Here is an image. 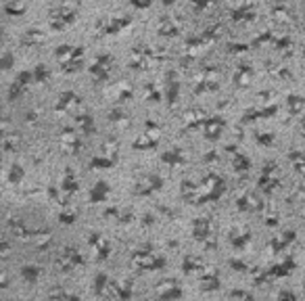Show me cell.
<instances>
[{
  "label": "cell",
  "instance_id": "6da1fadb",
  "mask_svg": "<svg viewBox=\"0 0 305 301\" xmlns=\"http://www.w3.org/2000/svg\"><path fill=\"white\" fill-rule=\"evenodd\" d=\"M226 192V184L224 178H220L217 174H207L199 186V197L197 203H207V201H217Z\"/></svg>",
  "mask_w": 305,
  "mask_h": 301
},
{
  "label": "cell",
  "instance_id": "7a4b0ae2",
  "mask_svg": "<svg viewBox=\"0 0 305 301\" xmlns=\"http://www.w3.org/2000/svg\"><path fill=\"white\" fill-rule=\"evenodd\" d=\"M78 0H63V2L50 13V25L54 29H65L78 13Z\"/></svg>",
  "mask_w": 305,
  "mask_h": 301
},
{
  "label": "cell",
  "instance_id": "3957f363",
  "mask_svg": "<svg viewBox=\"0 0 305 301\" xmlns=\"http://www.w3.org/2000/svg\"><path fill=\"white\" fill-rule=\"evenodd\" d=\"M82 59H84V50L80 46L63 44V46L57 48V61L61 63V67L65 71H80L82 69Z\"/></svg>",
  "mask_w": 305,
  "mask_h": 301
},
{
  "label": "cell",
  "instance_id": "277c9868",
  "mask_svg": "<svg viewBox=\"0 0 305 301\" xmlns=\"http://www.w3.org/2000/svg\"><path fill=\"white\" fill-rule=\"evenodd\" d=\"M132 262L138 264L140 270H159L165 266V257L157 255L155 251H136L132 255Z\"/></svg>",
  "mask_w": 305,
  "mask_h": 301
},
{
  "label": "cell",
  "instance_id": "5b68a950",
  "mask_svg": "<svg viewBox=\"0 0 305 301\" xmlns=\"http://www.w3.org/2000/svg\"><path fill=\"white\" fill-rule=\"evenodd\" d=\"M293 268H295V260H285V262H280V264H276V266H272V268H268V270H264V272H257L255 274V281L261 285V283H266V281H270V278H282V276H289L291 272H293Z\"/></svg>",
  "mask_w": 305,
  "mask_h": 301
},
{
  "label": "cell",
  "instance_id": "8992f818",
  "mask_svg": "<svg viewBox=\"0 0 305 301\" xmlns=\"http://www.w3.org/2000/svg\"><path fill=\"white\" fill-rule=\"evenodd\" d=\"M111 69H113V57L111 55H101L94 61V65L90 67V75L96 84H103L111 78Z\"/></svg>",
  "mask_w": 305,
  "mask_h": 301
},
{
  "label": "cell",
  "instance_id": "52a82bcc",
  "mask_svg": "<svg viewBox=\"0 0 305 301\" xmlns=\"http://www.w3.org/2000/svg\"><path fill=\"white\" fill-rule=\"evenodd\" d=\"M213 232H215V226H213L211 220H207V218L194 220V224H192V234H194V239L201 241L203 245L213 247Z\"/></svg>",
  "mask_w": 305,
  "mask_h": 301
},
{
  "label": "cell",
  "instance_id": "ba28073f",
  "mask_svg": "<svg viewBox=\"0 0 305 301\" xmlns=\"http://www.w3.org/2000/svg\"><path fill=\"white\" fill-rule=\"evenodd\" d=\"M80 264H84V257L82 253L75 249V247H67V249H63L61 255L57 257V266H59V270L63 272H69L73 270V268H78Z\"/></svg>",
  "mask_w": 305,
  "mask_h": 301
},
{
  "label": "cell",
  "instance_id": "9c48e42d",
  "mask_svg": "<svg viewBox=\"0 0 305 301\" xmlns=\"http://www.w3.org/2000/svg\"><path fill=\"white\" fill-rule=\"evenodd\" d=\"M161 186H163V178L157 176V174H149V176L140 178L136 182L134 192H136L138 197H149V195H152V192H157Z\"/></svg>",
  "mask_w": 305,
  "mask_h": 301
},
{
  "label": "cell",
  "instance_id": "30bf717a",
  "mask_svg": "<svg viewBox=\"0 0 305 301\" xmlns=\"http://www.w3.org/2000/svg\"><path fill=\"white\" fill-rule=\"evenodd\" d=\"M36 82V78H34V71H21L19 75H17V80L10 84V90H8V101L13 103V101H17L19 96H21V92H23L29 84H34Z\"/></svg>",
  "mask_w": 305,
  "mask_h": 301
},
{
  "label": "cell",
  "instance_id": "8fae6325",
  "mask_svg": "<svg viewBox=\"0 0 305 301\" xmlns=\"http://www.w3.org/2000/svg\"><path fill=\"white\" fill-rule=\"evenodd\" d=\"M278 169H276V163H268L261 171V178H259V188L261 190H268L272 192L276 186H278Z\"/></svg>",
  "mask_w": 305,
  "mask_h": 301
},
{
  "label": "cell",
  "instance_id": "7c38bea8",
  "mask_svg": "<svg viewBox=\"0 0 305 301\" xmlns=\"http://www.w3.org/2000/svg\"><path fill=\"white\" fill-rule=\"evenodd\" d=\"M226 128V122L224 117H207L205 124H203V130H205V136L209 138V141H217V138L222 136Z\"/></svg>",
  "mask_w": 305,
  "mask_h": 301
},
{
  "label": "cell",
  "instance_id": "4fadbf2b",
  "mask_svg": "<svg viewBox=\"0 0 305 301\" xmlns=\"http://www.w3.org/2000/svg\"><path fill=\"white\" fill-rule=\"evenodd\" d=\"M88 243H90L92 251H94V260L105 262L107 257H109V243H107V239H103L101 234L92 232V234H90V239H88Z\"/></svg>",
  "mask_w": 305,
  "mask_h": 301
},
{
  "label": "cell",
  "instance_id": "5bb4252c",
  "mask_svg": "<svg viewBox=\"0 0 305 301\" xmlns=\"http://www.w3.org/2000/svg\"><path fill=\"white\" fill-rule=\"evenodd\" d=\"M80 145H82L80 136L75 134L73 130H63V134H61V149L65 150V153H71V155L78 153Z\"/></svg>",
  "mask_w": 305,
  "mask_h": 301
},
{
  "label": "cell",
  "instance_id": "9a60e30c",
  "mask_svg": "<svg viewBox=\"0 0 305 301\" xmlns=\"http://www.w3.org/2000/svg\"><path fill=\"white\" fill-rule=\"evenodd\" d=\"M132 21L126 19V17H113V19H107L103 21V34H119L124 27H128Z\"/></svg>",
  "mask_w": 305,
  "mask_h": 301
},
{
  "label": "cell",
  "instance_id": "2e32d148",
  "mask_svg": "<svg viewBox=\"0 0 305 301\" xmlns=\"http://www.w3.org/2000/svg\"><path fill=\"white\" fill-rule=\"evenodd\" d=\"M205 120H207V115L201 109H192L184 117V126H186L188 130H197V128H201L205 124Z\"/></svg>",
  "mask_w": 305,
  "mask_h": 301
},
{
  "label": "cell",
  "instance_id": "e0dca14e",
  "mask_svg": "<svg viewBox=\"0 0 305 301\" xmlns=\"http://www.w3.org/2000/svg\"><path fill=\"white\" fill-rule=\"evenodd\" d=\"M80 186H78V178H75V174L71 169H67L63 174V182H61V192L63 195H67V197H71L75 190H78Z\"/></svg>",
  "mask_w": 305,
  "mask_h": 301
},
{
  "label": "cell",
  "instance_id": "ac0fdd59",
  "mask_svg": "<svg viewBox=\"0 0 305 301\" xmlns=\"http://www.w3.org/2000/svg\"><path fill=\"white\" fill-rule=\"evenodd\" d=\"M161 161L163 163H167L169 167H180L184 161H186V157H184V153L180 149H171V150H167V153L161 155Z\"/></svg>",
  "mask_w": 305,
  "mask_h": 301
},
{
  "label": "cell",
  "instance_id": "d6986e66",
  "mask_svg": "<svg viewBox=\"0 0 305 301\" xmlns=\"http://www.w3.org/2000/svg\"><path fill=\"white\" fill-rule=\"evenodd\" d=\"M109 192H111V188H109L107 182H96V184L92 186V190H90V203H103V201H107Z\"/></svg>",
  "mask_w": 305,
  "mask_h": 301
},
{
  "label": "cell",
  "instance_id": "ffe728a7",
  "mask_svg": "<svg viewBox=\"0 0 305 301\" xmlns=\"http://www.w3.org/2000/svg\"><path fill=\"white\" fill-rule=\"evenodd\" d=\"M159 143V134L157 132H143L140 138L134 143V149H152Z\"/></svg>",
  "mask_w": 305,
  "mask_h": 301
},
{
  "label": "cell",
  "instance_id": "44dd1931",
  "mask_svg": "<svg viewBox=\"0 0 305 301\" xmlns=\"http://www.w3.org/2000/svg\"><path fill=\"white\" fill-rule=\"evenodd\" d=\"M80 103V96L75 94V92H63L61 96H59V103H57V111L61 113V111H67V109H71L73 105H78Z\"/></svg>",
  "mask_w": 305,
  "mask_h": 301
},
{
  "label": "cell",
  "instance_id": "7402d4cb",
  "mask_svg": "<svg viewBox=\"0 0 305 301\" xmlns=\"http://www.w3.org/2000/svg\"><path fill=\"white\" fill-rule=\"evenodd\" d=\"M109 289H111V297H132V285L130 283H109Z\"/></svg>",
  "mask_w": 305,
  "mask_h": 301
},
{
  "label": "cell",
  "instance_id": "603a6c76",
  "mask_svg": "<svg viewBox=\"0 0 305 301\" xmlns=\"http://www.w3.org/2000/svg\"><path fill=\"white\" fill-rule=\"evenodd\" d=\"M157 295L161 299H171V297H182V291H180V287L176 283H163L161 289L157 291Z\"/></svg>",
  "mask_w": 305,
  "mask_h": 301
},
{
  "label": "cell",
  "instance_id": "cb8c5ba5",
  "mask_svg": "<svg viewBox=\"0 0 305 301\" xmlns=\"http://www.w3.org/2000/svg\"><path fill=\"white\" fill-rule=\"evenodd\" d=\"M278 111V107L276 105H270V107H261V109H251V111H247L245 113V120H257V117H272Z\"/></svg>",
  "mask_w": 305,
  "mask_h": 301
},
{
  "label": "cell",
  "instance_id": "d4e9b609",
  "mask_svg": "<svg viewBox=\"0 0 305 301\" xmlns=\"http://www.w3.org/2000/svg\"><path fill=\"white\" fill-rule=\"evenodd\" d=\"M293 241H295V232H285V236H278V239L272 241L270 247H272V251H274V253H278L282 249H287Z\"/></svg>",
  "mask_w": 305,
  "mask_h": 301
},
{
  "label": "cell",
  "instance_id": "484cf974",
  "mask_svg": "<svg viewBox=\"0 0 305 301\" xmlns=\"http://www.w3.org/2000/svg\"><path fill=\"white\" fill-rule=\"evenodd\" d=\"M232 165H234V169L238 171V174H245V171H249V167H251V161H249L247 155H243V153H238V150H234Z\"/></svg>",
  "mask_w": 305,
  "mask_h": 301
},
{
  "label": "cell",
  "instance_id": "4316f807",
  "mask_svg": "<svg viewBox=\"0 0 305 301\" xmlns=\"http://www.w3.org/2000/svg\"><path fill=\"white\" fill-rule=\"evenodd\" d=\"M201 283H203V289H205V291H213V289L220 287V276H217L215 272H211V270H207V272H203V276H201Z\"/></svg>",
  "mask_w": 305,
  "mask_h": 301
},
{
  "label": "cell",
  "instance_id": "83f0119b",
  "mask_svg": "<svg viewBox=\"0 0 305 301\" xmlns=\"http://www.w3.org/2000/svg\"><path fill=\"white\" fill-rule=\"evenodd\" d=\"M217 88V80H215V75H213V71H207L205 73V78L199 82V86H197V92H207V90H215Z\"/></svg>",
  "mask_w": 305,
  "mask_h": 301
},
{
  "label": "cell",
  "instance_id": "f1b7e54d",
  "mask_svg": "<svg viewBox=\"0 0 305 301\" xmlns=\"http://www.w3.org/2000/svg\"><path fill=\"white\" fill-rule=\"evenodd\" d=\"M117 159H113V157H107V155H99V157H92L90 159V167L92 169H107V167H113V163H115Z\"/></svg>",
  "mask_w": 305,
  "mask_h": 301
},
{
  "label": "cell",
  "instance_id": "f546056e",
  "mask_svg": "<svg viewBox=\"0 0 305 301\" xmlns=\"http://www.w3.org/2000/svg\"><path fill=\"white\" fill-rule=\"evenodd\" d=\"M40 276V268L38 266H23L21 268V278L27 283V285H34Z\"/></svg>",
  "mask_w": 305,
  "mask_h": 301
},
{
  "label": "cell",
  "instance_id": "4dcf8cb0",
  "mask_svg": "<svg viewBox=\"0 0 305 301\" xmlns=\"http://www.w3.org/2000/svg\"><path fill=\"white\" fill-rule=\"evenodd\" d=\"M159 34L161 36H178L180 34V23H173V21H161L159 23Z\"/></svg>",
  "mask_w": 305,
  "mask_h": 301
},
{
  "label": "cell",
  "instance_id": "1f68e13d",
  "mask_svg": "<svg viewBox=\"0 0 305 301\" xmlns=\"http://www.w3.org/2000/svg\"><path fill=\"white\" fill-rule=\"evenodd\" d=\"M287 107H289V111H291L293 115H297V113L303 111L305 99H303V96H299V94H291V96H289V101H287Z\"/></svg>",
  "mask_w": 305,
  "mask_h": 301
},
{
  "label": "cell",
  "instance_id": "d6a6232c",
  "mask_svg": "<svg viewBox=\"0 0 305 301\" xmlns=\"http://www.w3.org/2000/svg\"><path fill=\"white\" fill-rule=\"evenodd\" d=\"M251 75H253L251 67H249V65H241V67L236 69V73H234V82L238 86H247L249 80H251Z\"/></svg>",
  "mask_w": 305,
  "mask_h": 301
},
{
  "label": "cell",
  "instance_id": "836d02e7",
  "mask_svg": "<svg viewBox=\"0 0 305 301\" xmlns=\"http://www.w3.org/2000/svg\"><path fill=\"white\" fill-rule=\"evenodd\" d=\"M78 126H80V130L84 132V134H94V120H92V115L90 113H84V115H80L78 117Z\"/></svg>",
  "mask_w": 305,
  "mask_h": 301
},
{
  "label": "cell",
  "instance_id": "e575fe53",
  "mask_svg": "<svg viewBox=\"0 0 305 301\" xmlns=\"http://www.w3.org/2000/svg\"><path fill=\"white\" fill-rule=\"evenodd\" d=\"M44 42V34L40 29H29L27 34L23 36V44L25 46H31V44H42Z\"/></svg>",
  "mask_w": 305,
  "mask_h": 301
},
{
  "label": "cell",
  "instance_id": "d590c367",
  "mask_svg": "<svg viewBox=\"0 0 305 301\" xmlns=\"http://www.w3.org/2000/svg\"><path fill=\"white\" fill-rule=\"evenodd\" d=\"M253 10L249 4H243V6H238L236 10H232V19L234 21H249V19H253Z\"/></svg>",
  "mask_w": 305,
  "mask_h": 301
},
{
  "label": "cell",
  "instance_id": "8d00e7d4",
  "mask_svg": "<svg viewBox=\"0 0 305 301\" xmlns=\"http://www.w3.org/2000/svg\"><path fill=\"white\" fill-rule=\"evenodd\" d=\"M184 270H186L188 274H190V272H197V270L201 272V270H203V262L199 260V257L188 255L186 260H184Z\"/></svg>",
  "mask_w": 305,
  "mask_h": 301
},
{
  "label": "cell",
  "instance_id": "74e56055",
  "mask_svg": "<svg viewBox=\"0 0 305 301\" xmlns=\"http://www.w3.org/2000/svg\"><path fill=\"white\" fill-rule=\"evenodd\" d=\"M107 287H109V276H107L105 272L96 274V278H94V293H96V295H103Z\"/></svg>",
  "mask_w": 305,
  "mask_h": 301
},
{
  "label": "cell",
  "instance_id": "f35d334b",
  "mask_svg": "<svg viewBox=\"0 0 305 301\" xmlns=\"http://www.w3.org/2000/svg\"><path fill=\"white\" fill-rule=\"evenodd\" d=\"M230 241L238 247V249H243V247L249 243V241H251V232H249V230H245L243 234H236L234 230H232V236H230Z\"/></svg>",
  "mask_w": 305,
  "mask_h": 301
},
{
  "label": "cell",
  "instance_id": "ab89813d",
  "mask_svg": "<svg viewBox=\"0 0 305 301\" xmlns=\"http://www.w3.org/2000/svg\"><path fill=\"white\" fill-rule=\"evenodd\" d=\"M289 159L293 161V167L299 169V171H305V153H299V150H295V153H291Z\"/></svg>",
  "mask_w": 305,
  "mask_h": 301
},
{
  "label": "cell",
  "instance_id": "60d3db41",
  "mask_svg": "<svg viewBox=\"0 0 305 301\" xmlns=\"http://www.w3.org/2000/svg\"><path fill=\"white\" fill-rule=\"evenodd\" d=\"M34 78H36V84H42L50 78V71L44 65H38V67H34Z\"/></svg>",
  "mask_w": 305,
  "mask_h": 301
},
{
  "label": "cell",
  "instance_id": "b9f144b4",
  "mask_svg": "<svg viewBox=\"0 0 305 301\" xmlns=\"http://www.w3.org/2000/svg\"><path fill=\"white\" fill-rule=\"evenodd\" d=\"M23 180V167L21 165H13V169H10V176H8V182L10 184H19V182Z\"/></svg>",
  "mask_w": 305,
  "mask_h": 301
},
{
  "label": "cell",
  "instance_id": "7bdbcfd3",
  "mask_svg": "<svg viewBox=\"0 0 305 301\" xmlns=\"http://www.w3.org/2000/svg\"><path fill=\"white\" fill-rule=\"evenodd\" d=\"M167 88H169V94H167V101H169V105H176V99H178V90H180V84L173 80V82H169L167 84Z\"/></svg>",
  "mask_w": 305,
  "mask_h": 301
},
{
  "label": "cell",
  "instance_id": "ee69618b",
  "mask_svg": "<svg viewBox=\"0 0 305 301\" xmlns=\"http://www.w3.org/2000/svg\"><path fill=\"white\" fill-rule=\"evenodd\" d=\"M13 63H15V57H13V52L6 50L4 55H2V69H10L13 67Z\"/></svg>",
  "mask_w": 305,
  "mask_h": 301
},
{
  "label": "cell",
  "instance_id": "f6af8a7d",
  "mask_svg": "<svg viewBox=\"0 0 305 301\" xmlns=\"http://www.w3.org/2000/svg\"><path fill=\"white\" fill-rule=\"evenodd\" d=\"M75 213L73 211H61V224H73Z\"/></svg>",
  "mask_w": 305,
  "mask_h": 301
},
{
  "label": "cell",
  "instance_id": "bcb514c9",
  "mask_svg": "<svg viewBox=\"0 0 305 301\" xmlns=\"http://www.w3.org/2000/svg\"><path fill=\"white\" fill-rule=\"evenodd\" d=\"M130 2H132L134 8H149L152 0H130Z\"/></svg>",
  "mask_w": 305,
  "mask_h": 301
},
{
  "label": "cell",
  "instance_id": "7dc6e473",
  "mask_svg": "<svg viewBox=\"0 0 305 301\" xmlns=\"http://www.w3.org/2000/svg\"><path fill=\"white\" fill-rule=\"evenodd\" d=\"M211 2H213V0H194V10L199 13V10H203L205 6H209Z\"/></svg>",
  "mask_w": 305,
  "mask_h": 301
},
{
  "label": "cell",
  "instance_id": "c3c4849f",
  "mask_svg": "<svg viewBox=\"0 0 305 301\" xmlns=\"http://www.w3.org/2000/svg\"><path fill=\"white\" fill-rule=\"evenodd\" d=\"M230 266L234 268V270H238V272H243V270H247V266H245L243 262H238V260H230Z\"/></svg>",
  "mask_w": 305,
  "mask_h": 301
},
{
  "label": "cell",
  "instance_id": "681fc988",
  "mask_svg": "<svg viewBox=\"0 0 305 301\" xmlns=\"http://www.w3.org/2000/svg\"><path fill=\"white\" fill-rule=\"evenodd\" d=\"M23 10H25V6H19V8H13V6H10V4H6V13H10V15H21V13H23Z\"/></svg>",
  "mask_w": 305,
  "mask_h": 301
},
{
  "label": "cell",
  "instance_id": "f907efd6",
  "mask_svg": "<svg viewBox=\"0 0 305 301\" xmlns=\"http://www.w3.org/2000/svg\"><path fill=\"white\" fill-rule=\"evenodd\" d=\"M249 46H243V44H230V46H228V50H230V52H243Z\"/></svg>",
  "mask_w": 305,
  "mask_h": 301
},
{
  "label": "cell",
  "instance_id": "816d5d0a",
  "mask_svg": "<svg viewBox=\"0 0 305 301\" xmlns=\"http://www.w3.org/2000/svg\"><path fill=\"white\" fill-rule=\"evenodd\" d=\"M278 297H280V299H295L297 295H295V293H291V291H280Z\"/></svg>",
  "mask_w": 305,
  "mask_h": 301
},
{
  "label": "cell",
  "instance_id": "f5cc1de1",
  "mask_svg": "<svg viewBox=\"0 0 305 301\" xmlns=\"http://www.w3.org/2000/svg\"><path fill=\"white\" fill-rule=\"evenodd\" d=\"M230 297H247V299H251V293H243V291H232Z\"/></svg>",
  "mask_w": 305,
  "mask_h": 301
},
{
  "label": "cell",
  "instance_id": "db71d44e",
  "mask_svg": "<svg viewBox=\"0 0 305 301\" xmlns=\"http://www.w3.org/2000/svg\"><path fill=\"white\" fill-rule=\"evenodd\" d=\"M171 2H173V0H163V4H165V6H167V4H171Z\"/></svg>",
  "mask_w": 305,
  "mask_h": 301
},
{
  "label": "cell",
  "instance_id": "11a10c76",
  "mask_svg": "<svg viewBox=\"0 0 305 301\" xmlns=\"http://www.w3.org/2000/svg\"><path fill=\"white\" fill-rule=\"evenodd\" d=\"M301 128H303V136H305V122H303V124H301Z\"/></svg>",
  "mask_w": 305,
  "mask_h": 301
},
{
  "label": "cell",
  "instance_id": "9f6ffc18",
  "mask_svg": "<svg viewBox=\"0 0 305 301\" xmlns=\"http://www.w3.org/2000/svg\"><path fill=\"white\" fill-rule=\"evenodd\" d=\"M276 2H280V0H276Z\"/></svg>",
  "mask_w": 305,
  "mask_h": 301
}]
</instances>
